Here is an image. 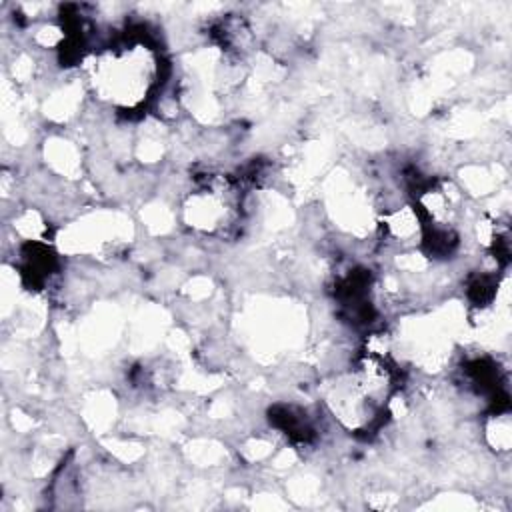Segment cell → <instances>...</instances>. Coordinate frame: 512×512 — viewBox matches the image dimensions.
I'll return each mask as SVG.
<instances>
[{
    "mask_svg": "<svg viewBox=\"0 0 512 512\" xmlns=\"http://www.w3.org/2000/svg\"><path fill=\"white\" fill-rule=\"evenodd\" d=\"M158 78V58L142 40L104 48L94 56L90 82L100 98L122 108L146 102Z\"/></svg>",
    "mask_w": 512,
    "mask_h": 512,
    "instance_id": "cell-1",
    "label": "cell"
},
{
    "mask_svg": "<svg viewBox=\"0 0 512 512\" xmlns=\"http://www.w3.org/2000/svg\"><path fill=\"white\" fill-rule=\"evenodd\" d=\"M242 200L234 182L226 176H208L184 204L186 224L206 234L228 232L240 216Z\"/></svg>",
    "mask_w": 512,
    "mask_h": 512,
    "instance_id": "cell-2",
    "label": "cell"
}]
</instances>
